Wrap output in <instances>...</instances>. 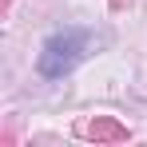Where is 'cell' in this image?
<instances>
[{"mask_svg": "<svg viewBox=\"0 0 147 147\" xmlns=\"http://www.w3.org/2000/svg\"><path fill=\"white\" fill-rule=\"evenodd\" d=\"M80 135H84V139H96V143H127V139H131L127 123H119L115 115H96V119H84V123H80Z\"/></svg>", "mask_w": 147, "mask_h": 147, "instance_id": "2", "label": "cell"}, {"mask_svg": "<svg viewBox=\"0 0 147 147\" xmlns=\"http://www.w3.org/2000/svg\"><path fill=\"white\" fill-rule=\"evenodd\" d=\"M88 52V32L84 28H60L52 32L40 48V76L44 80H64Z\"/></svg>", "mask_w": 147, "mask_h": 147, "instance_id": "1", "label": "cell"}, {"mask_svg": "<svg viewBox=\"0 0 147 147\" xmlns=\"http://www.w3.org/2000/svg\"><path fill=\"white\" fill-rule=\"evenodd\" d=\"M127 4H131V0H111V8H115V12H123Z\"/></svg>", "mask_w": 147, "mask_h": 147, "instance_id": "3", "label": "cell"}]
</instances>
